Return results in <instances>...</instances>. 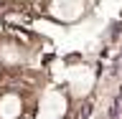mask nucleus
I'll list each match as a JSON object with an SVG mask.
<instances>
[{
    "label": "nucleus",
    "instance_id": "nucleus-1",
    "mask_svg": "<svg viewBox=\"0 0 122 119\" xmlns=\"http://www.w3.org/2000/svg\"><path fill=\"white\" fill-rule=\"evenodd\" d=\"M71 114V96L61 84H48L36 96L33 119H69Z\"/></svg>",
    "mask_w": 122,
    "mask_h": 119
},
{
    "label": "nucleus",
    "instance_id": "nucleus-4",
    "mask_svg": "<svg viewBox=\"0 0 122 119\" xmlns=\"http://www.w3.org/2000/svg\"><path fill=\"white\" fill-rule=\"evenodd\" d=\"M25 61H28V48H25V43H20V41L13 38V36H3L0 38V63H3V68L25 66Z\"/></svg>",
    "mask_w": 122,
    "mask_h": 119
},
{
    "label": "nucleus",
    "instance_id": "nucleus-3",
    "mask_svg": "<svg viewBox=\"0 0 122 119\" xmlns=\"http://www.w3.org/2000/svg\"><path fill=\"white\" fill-rule=\"evenodd\" d=\"M89 0H46L43 13L59 25H74L89 13Z\"/></svg>",
    "mask_w": 122,
    "mask_h": 119
},
{
    "label": "nucleus",
    "instance_id": "nucleus-7",
    "mask_svg": "<svg viewBox=\"0 0 122 119\" xmlns=\"http://www.w3.org/2000/svg\"><path fill=\"white\" fill-rule=\"evenodd\" d=\"M5 3H8V0H0V5H5Z\"/></svg>",
    "mask_w": 122,
    "mask_h": 119
},
{
    "label": "nucleus",
    "instance_id": "nucleus-5",
    "mask_svg": "<svg viewBox=\"0 0 122 119\" xmlns=\"http://www.w3.org/2000/svg\"><path fill=\"white\" fill-rule=\"evenodd\" d=\"M25 114V96L18 89H8L0 94V119H20Z\"/></svg>",
    "mask_w": 122,
    "mask_h": 119
},
{
    "label": "nucleus",
    "instance_id": "nucleus-8",
    "mask_svg": "<svg viewBox=\"0 0 122 119\" xmlns=\"http://www.w3.org/2000/svg\"><path fill=\"white\" fill-rule=\"evenodd\" d=\"M0 76H3V63H0Z\"/></svg>",
    "mask_w": 122,
    "mask_h": 119
},
{
    "label": "nucleus",
    "instance_id": "nucleus-2",
    "mask_svg": "<svg viewBox=\"0 0 122 119\" xmlns=\"http://www.w3.org/2000/svg\"><path fill=\"white\" fill-rule=\"evenodd\" d=\"M97 86V68L86 63V61H76L66 63V74H64V89L69 91L71 101H86L92 91Z\"/></svg>",
    "mask_w": 122,
    "mask_h": 119
},
{
    "label": "nucleus",
    "instance_id": "nucleus-6",
    "mask_svg": "<svg viewBox=\"0 0 122 119\" xmlns=\"http://www.w3.org/2000/svg\"><path fill=\"white\" fill-rule=\"evenodd\" d=\"M20 119H33V112H25V114H23Z\"/></svg>",
    "mask_w": 122,
    "mask_h": 119
}]
</instances>
